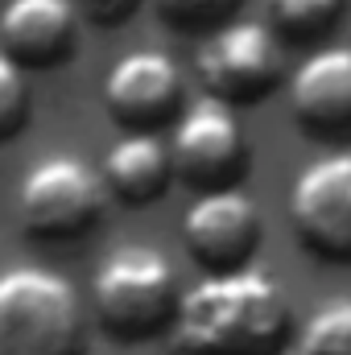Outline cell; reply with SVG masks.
<instances>
[{
  "mask_svg": "<svg viewBox=\"0 0 351 355\" xmlns=\"http://www.w3.org/2000/svg\"><path fill=\"white\" fill-rule=\"evenodd\" d=\"M289 327V297L273 272L240 265L182 293L174 343L182 355H277Z\"/></svg>",
  "mask_w": 351,
  "mask_h": 355,
  "instance_id": "cell-1",
  "label": "cell"
},
{
  "mask_svg": "<svg viewBox=\"0 0 351 355\" xmlns=\"http://www.w3.org/2000/svg\"><path fill=\"white\" fill-rule=\"evenodd\" d=\"M170 157H174V174L198 190L232 186L248 162L244 128H240L232 103L211 91L203 99H194L178 116L174 137H170Z\"/></svg>",
  "mask_w": 351,
  "mask_h": 355,
  "instance_id": "cell-7",
  "label": "cell"
},
{
  "mask_svg": "<svg viewBox=\"0 0 351 355\" xmlns=\"http://www.w3.org/2000/svg\"><path fill=\"white\" fill-rule=\"evenodd\" d=\"M285 58L277 33L261 21H228L198 50V79L228 103H257L281 83Z\"/></svg>",
  "mask_w": 351,
  "mask_h": 355,
  "instance_id": "cell-5",
  "label": "cell"
},
{
  "mask_svg": "<svg viewBox=\"0 0 351 355\" xmlns=\"http://www.w3.org/2000/svg\"><path fill=\"white\" fill-rule=\"evenodd\" d=\"M170 174H174L170 145H162L153 128H128L103 157V182L124 202L157 198L170 186Z\"/></svg>",
  "mask_w": 351,
  "mask_h": 355,
  "instance_id": "cell-12",
  "label": "cell"
},
{
  "mask_svg": "<svg viewBox=\"0 0 351 355\" xmlns=\"http://www.w3.org/2000/svg\"><path fill=\"white\" fill-rule=\"evenodd\" d=\"M0 355H83V302L62 272H0Z\"/></svg>",
  "mask_w": 351,
  "mask_h": 355,
  "instance_id": "cell-2",
  "label": "cell"
},
{
  "mask_svg": "<svg viewBox=\"0 0 351 355\" xmlns=\"http://www.w3.org/2000/svg\"><path fill=\"white\" fill-rule=\"evenodd\" d=\"M103 178L83 157L54 153L42 157L17 186V219L29 236L75 240L103 215Z\"/></svg>",
  "mask_w": 351,
  "mask_h": 355,
  "instance_id": "cell-4",
  "label": "cell"
},
{
  "mask_svg": "<svg viewBox=\"0 0 351 355\" xmlns=\"http://www.w3.org/2000/svg\"><path fill=\"white\" fill-rule=\"evenodd\" d=\"M103 103L128 128H157L182 103V71L162 50H132L112 62L103 79Z\"/></svg>",
  "mask_w": 351,
  "mask_h": 355,
  "instance_id": "cell-9",
  "label": "cell"
},
{
  "mask_svg": "<svg viewBox=\"0 0 351 355\" xmlns=\"http://www.w3.org/2000/svg\"><path fill=\"white\" fill-rule=\"evenodd\" d=\"M293 355H351V297L323 302L306 318Z\"/></svg>",
  "mask_w": 351,
  "mask_h": 355,
  "instance_id": "cell-13",
  "label": "cell"
},
{
  "mask_svg": "<svg viewBox=\"0 0 351 355\" xmlns=\"http://www.w3.org/2000/svg\"><path fill=\"white\" fill-rule=\"evenodd\" d=\"M91 302L99 322L120 339H145L174 322L178 314V277L174 265L149 244L116 248L91 281Z\"/></svg>",
  "mask_w": 351,
  "mask_h": 355,
  "instance_id": "cell-3",
  "label": "cell"
},
{
  "mask_svg": "<svg viewBox=\"0 0 351 355\" xmlns=\"http://www.w3.org/2000/svg\"><path fill=\"white\" fill-rule=\"evenodd\" d=\"M343 0H264L273 25L289 37H318L335 17Z\"/></svg>",
  "mask_w": 351,
  "mask_h": 355,
  "instance_id": "cell-14",
  "label": "cell"
},
{
  "mask_svg": "<svg viewBox=\"0 0 351 355\" xmlns=\"http://www.w3.org/2000/svg\"><path fill=\"white\" fill-rule=\"evenodd\" d=\"M29 120V83L21 75V62L4 50L0 54V141L17 137Z\"/></svg>",
  "mask_w": 351,
  "mask_h": 355,
  "instance_id": "cell-15",
  "label": "cell"
},
{
  "mask_svg": "<svg viewBox=\"0 0 351 355\" xmlns=\"http://www.w3.org/2000/svg\"><path fill=\"white\" fill-rule=\"evenodd\" d=\"M141 0H75V8L95 25H124Z\"/></svg>",
  "mask_w": 351,
  "mask_h": 355,
  "instance_id": "cell-17",
  "label": "cell"
},
{
  "mask_svg": "<svg viewBox=\"0 0 351 355\" xmlns=\"http://www.w3.org/2000/svg\"><path fill=\"white\" fill-rule=\"evenodd\" d=\"M289 103L306 132L351 137V46L314 50L289 79Z\"/></svg>",
  "mask_w": 351,
  "mask_h": 355,
  "instance_id": "cell-10",
  "label": "cell"
},
{
  "mask_svg": "<svg viewBox=\"0 0 351 355\" xmlns=\"http://www.w3.org/2000/svg\"><path fill=\"white\" fill-rule=\"evenodd\" d=\"M289 219L302 244L323 261H351V149L302 166L289 186Z\"/></svg>",
  "mask_w": 351,
  "mask_h": 355,
  "instance_id": "cell-6",
  "label": "cell"
},
{
  "mask_svg": "<svg viewBox=\"0 0 351 355\" xmlns=\"http://www.w3.org/2000/svg\"><path fill=\"white\" fill-rule=\"evenodd\" d=\"M182 240L190 257L207 272L248 265L257 240H261V211L240 186H211L198 190L182 219Z\"/></svg>",
  "mask_w": 351,
  "mask_h": 355,
  "instance_id": "cell-8",
  "label": "cell"
},
{
  "mask_svg": "<svg viewBox=\"0 0 351 355\" xmlns=\"http://www.w3.org/2000/svg\"><path fill=\"white\" fill-rule=\"evenodd\" d=\"M153 8L174 29H203V25L223 21L236 8V0H153Z\"/></svg>",
  "mask_w": 351,
  "mask_h": 355,
  "instance_id": "cell-16",
  "label": "cell"
},
{
  "mask_svg": "<svg viewBox=\"0 0 351 355\" xmlns=\"http://www.w3.org/2000/svg\"><path fill=\"white\" fill-rule=\"evenodd\" d=\"M75 0H8L0 12V42L21 67H54L75 46Z\"/></svg>",
  "mask_w": 351,
  "mask_h": 355,
  "instance_id": "cell-11",
  "label": "cell"
}]
</instances>
